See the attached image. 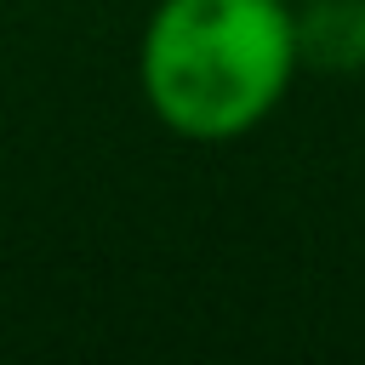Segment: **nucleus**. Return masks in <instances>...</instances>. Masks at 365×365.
<instances>
[{
  "label": "nucleus",
  "instance_id": "1",
  "mask_svg": "<svg viewBox=\"0 0 365 365\" xmlns=\"http://www.w3.org/2000/svg\"><path fill=\"white\" fill-rule=\"evenodd\" d=\"M297 74L291 0H160L137 46V86L188 143H234L262 125Z\"/></svg>",
  "mask_w": 365,
  "mask_h": 365
},
{
  "label": "nucleus",
  "instance_id": "2",
  "mask_svg": "<svg viewBox=\"0 0 365 365\" xmlns=\"http://www.w3.org/2000/svg\"><path fill=\"white\" fill-rule=\"evenodd\" d=\"M291 17H297V63L331 74L365 68V0H302Z\"/></svg>",
  "mask_w": 365,
  "mask_h": 365
}]
</instances>
